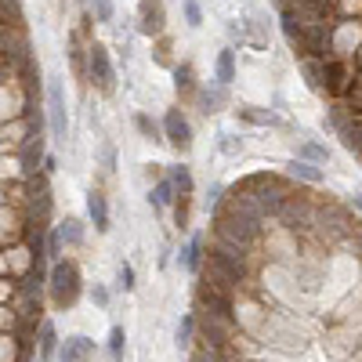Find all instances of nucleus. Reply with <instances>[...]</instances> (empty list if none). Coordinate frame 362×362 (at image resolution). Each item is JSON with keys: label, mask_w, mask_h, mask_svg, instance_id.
Segmentation results:
<instances>
[{"label": "nucleus", "mask_w": 362, "mask_h": 362, "mask_svg": "<svg viewBox=\"0 0 362 362\" xmlns=\"http://www.w3.org/2000/svg\"><path fill=\"white\" fill-rule=\"evenodd\" d=\"M228 283H221V279H214V276H203L199 279V286H196V300H199V308L206 312V315H214V319H221V322H228L232 319V297H228V290H225Z\"/></svg>", "instance_id": "obj_1"}, {"label": "nucleus", "mask_w": 362, "mask_h": 362, "mask_svg": "<svg viewBox=\"0 0 362 362\" xmlns=\"http://www.w3.org/2000/svg\"><path fill=\"white\" fill-rule=\"evenodd\" d=\"M239 192H247V196H250V199L264 210V214H279V210L286 206V199H290V196H286V189L279 185L276 177H268V174L250 177V181H247V185L239 189Z\"/></svg>", "instance_id": "obj_2"}, {"label": "nucleus", "mask_w": 362, "mask_h": 362, "mask_svg": "<svg viewBox=\"0 0 362 362\" xmlns=\"http://www.w3.org/2000/svg\"><path fill=\"white\" fill-rule=\"evenodd\" d=\"M47 286H51V300H54V305L69 308L73 300L80 297V272H76V264L73 261H54Z\"/></svg>", "instance_id": "obj_3"}, {"label": "nucleus", "mask_w": 362, "mask_h": 362, "mask_svg": "<svg viewBox=\"0 0 362 362\" xmlns=\"http://www.w3.org/2000/svg\"><path fill=\"white\" fill-rule=\"evenodd\" d=\"M47 124H51V134L54 141H66L69 134V112H66V90H62V80H47Z\"/></svg>", "instance_id": "obj_4"}, {"label": "nucleus", "mask_w": 362, "mask_h": 362, "mask_svg": "<svg viewBox=\"0 0 362 362\" xmlns=\"http://www.w3.org/2000/svg\"><path fill=\"white\" fill-rule=\"evenodd\" d=\"M210 276L221 279V283H243V261H239L235 250L228 247H218V250H210Z\"/></svg>", "instance_id": "obj_5"}, {"label": "nucleus", "mask_w": 362, "mask_h": 362, "mask_svg": "<svg viewBox=\"0 0 362 362\" xmlns=\"http://www.w3.org/2000/svg\"><path fill=\"white\" fill-rule=\"evenodd\" d=\"M87 73H90V80L98 83V90H112V83H116V73H112V62H109V51H105V44H90L87 47Z\"/></svg>", "instance_id": "obj_6"}, {"label": "nucleus", "mask_w": 362, "mask_h": 362, "mask_svg": "<svg viewBox=\"0 0 362 362\" xmlns=\"http://www.w3.org/2000/svg\"><path fill=\"white\" fill-rule=\"evenodd\" d=\"M163 134L174 148H181V153H189L192 148V127H189V119L181 116V109H170L163 116Z\"/></svg>", "instance_id": "obj_7"}, {"label": "nucleus", "mask_w": 362, "mask_h": 362, "mask_svg": "<svg viewBox=\"0 0 362 362\" xmlns=\"http://www.w3.org/2000/svg\"><path fill=\"white\" fill-rule=\"evenodd\" d=\"M163 22H167L163 0H138V29H141L145 37H160L163 33Z\"/></svg>", "instance_id": "obj_8"}, {"label": "nucleus", "mask_w": 362, "mask_h": 362, "mask_svg": "<svg viewBox=\"0 0 362 362\" xmlns=\"http://www.w3.org/2000/svg\"><path fill=\"white\" fill-rule=\"evenodd\" d=\"M37 163H47L44 160V138H40V127L25 138V145H22V170L25 174H37Z\"/></svg>", "instance_id": "obj_9"}, {"label": "nucleus", "mask_w": 362, "mask_h": 362, "mask_svg": "<svg viewBox=\"0 0 362 362\" xmlns=\"http://www.w3.org/2000/svg\"><path fill=\"white\" fill-rule=\"evenodd\" d=\"M322 73H326V90H329V95H344V90H348V76H351L348 62H326Z\"/></svg>", "instance_id": "obj_10"}, {"label": "nucleus", "mask_w": 362, "mask_h": 362, "mask_svg": "<svg viewBox=\"0 0 362 362\" xmlns=\"http://www.w3.org/2000/svg\"><path fill=\"white\" fill-rule=\"evenodd\" d=\"M87 355H95V341L87 337H69L62 344V351H58V362H83Z\"/></svg>", "instance_id": "obj_11"}, {"label": "nucleus", "mask_w": 362, "mask_h": 362, "mask_svg": "<svg viewBox=\"0 0 362 362\" xmlns=\"http://www.w3.org/2000/svg\"><path fill=\"white\" fill-rule=\"evenodd\" d=\"M87 214H90V221H95L98 232H109V203H105V196L98 189L87 192Z\"/></svg>", "instance_id": "obj_12"}, {"label": "nucleus", "mask_w": 362, "mask_h": 362, "mask_svg": "<svg viewBox=\"0 0 362 362\" xmlns=\"http://www.w3.org/2000/svg\"><path fill=\"white\" fill-rule=\"evenodd\" d=\"M235 80V51L232 47H225L221 54H218V83L221 87H228Z\"/></svg>", "instance_id": "obj_13"}, {"label": "nucleus", "mask_w": 362, "mask_h": 362, "mask_svg": "<svg viewBox=\"0 0 362 362\" xmlns=\"http://www.w3.org/2000/svg\"><path fill=\"white\" fill-rule=\"evenodd\" d=\"M174 83H177L181 95H196V73H192V66H177L174 69Z\"/></svg>", "instance_id": "obj_14"}, {"label": "nucleus", "mask_w": 362, "mask_h": 362, "mask_svg": "<svg viewBox=\"0 0 362 362\" xmlns=\"http://www.w3.org/2000/svg\"><path fill=\"white\" fill-rule=\"evenodd\" d=\"M174 189H177L174 181H170V177H163V181H156V189H153V196H148V199H153L156 206H167V203L174 199Z\"/></svg>", "instance_id": "obj_15"}, {"label": "nucleus", "mask_w": 362, "mask_h": 362, "mask_svg": "<svg viewBox=\"0 0 362 362\" xmlns=\"http://www.w3.org/2000/svg\"><path fill=\"white\" fill-rule=\"evenodd\" d=\"M290 174L293 177H305V181H322V170L312 167V163H305V160H293L290 163Z\"/></svg>", "instance_id": "obj_16"}, {"label": "nucleus", "mask_w": 362, "mask_h": 362, "mask_svg": "<svg viewBox=\"0 0 362 362\" xmlns=\"http://www.w3.org/2000/svg\"><path fill=\"white\" fill-rule=\"evenodd\" d=\"M181 254H185L181 261H185V268H189V272H199V264H203V254H199V239H189V243H185V250H181Z\"/></svg>", "instance_id": "obj_17"}, {"label": "nucleus", "mask_w": 362, "mask_h": 362, "mask_svg": "<svg viewBox=\"0 0 362 362\" xmlns=\"http://www.w3.org/2000/svg\"><path fill=\"white\" fill-rule=\"evenodd\" d=\"M170 181L177 185L181 196H189V192H192V174H189V167H170Z\"/></svg>", "instance_id": "obj_18"}, {"label": "nucleus", "mask_w": 362, "mask_h": 362, "mask_svg": "<svg viewBox=\"0 0 362 362\" xmlns=\"http://www.w3.org/2000/svg\"><path fill=\"white\" fill-rule=\"evenodd\" d=\"M134 127H138L145 138H153V141L160 138V127H156V124H153V119H148L145 112H138V116H134Z\"/></svg>", "instance_id": "obj_19"}, {"label": "nucleus", "mask_w": 362, "mask_h": 362, "mask_svg": "<svg viewBox=\"0 0 362 362\" xmlns=\"http://www.w3.org/2000/svg\"><path fill=\"white\" fill-rule=\"evenodd\" d=\"M199 105H203V112L210 116V112H218V105H221V90H214V95H210V90H199Z\"/></svg>", "instance_id": "obj_20"}, {"label": "nucleus", "mask_w": 362, "mask_h": 362, "mask_svg": "<svg viewBox=\"0 0 362 362\" xmlns=\"http://www.w3.org/2000/svg\"><path fill=\"white\" fill-rule=\"evenodd\" d=\"M192 329H196V319H192V315H185V319L177 322V348H185V344H189Z\"/></svg>", "instance_id": "obj_21"}, {"label": "nucleus", "mask_w": 362, "mask_h": 362, "mask_svg": "<svg viewBox=\"0 0 362 362\" xmlns=\"http://www.w3.org/2000/svg\"><path fill=\"white\" fill-rule=\"evenodd\" d=\"M124 341H127V337H124V326H112V329H109V351H112L116 358L124 355Z\"/></svg>", "instance_id": "obj_22"}, {"label": "nucleus", "mask_w": 362, "mask_h": 362, "mask_svg": "<svg viewBox=\"0 0 362 362\" xmlns=\"http://www.w3.org/2000/svg\"><path fill=\"white\" fill-rule=\"evenodd\" d=\"M90 11L98 22H112V0H90Z\"/></svg>", "instance_id": "obj_23"}, {"label": "nucleus", "mask_w": 362, "mask_h": 362, "mask_svg": "<svg viewBox=\"0 0 362 362\" xmlns=\"http://www.w3.org/2000/svg\"><path fill=\"white\" fill-rule=\"evenodd\" d=\"M116 286H119V290H134V272H131V264H119V268H116Z\"/></svg>", "instance_id": "obj_24"}, {"label": "nucleus", "mask_w": 362, "mask_h": 362, "mask_svg": "<svg viewBox=\"0 0 362 362\" xmlns=\"http://www.w3.org/2000/svg\"><path fill=\"white\" fill-rule=\"evenodd\" d=\"M181 8H185V18H189V25H192V29H196V25H203V8L196 4V0H185Z\"/></svg>", "instance_id": "obj_25"}, {"label": "nucleus", "mask_w": 362, "mask_h": 362, "mask_svg": "<svg viewBox=\"0 0 362 362\" xmlns=\"http://www.w3.org/2000/svg\"><path fill=\"white\" fill-rule=\"evenodd\" d=\"M40 351H44V358L54 351V326L51 322H44V329H40Z\"/></svg>", "instance_id": "obj_26"}, {"label": "nucleus", "mask_w": 362, "mask_h": 362, "mask_svg": "<svg viewBox=\"0 0 362 362\" xmlns=\"http://www.w3.org/2000/svg\"><path fill=\"white\" fill-rule=\"evenodd\" d=\"M62 235L69 239V243H80V239H83V228H80V221H76V218H69V221L62 225Z\"/></svg>", "instance_id": "obj_27"}, {"label": "nucleus", "mask_w": 362, "mask_h": 362, "mask_svg": "<svg viewBox=\"0 0 362 362\" xmlns=\"http://www.w3.org/2000/svg\"><path fill=\"white\" fill-rule=\"evenodd\" d=\"M62 239H66L62 232H51V235H47V257H51V261H58V254H62Z\"/></svg>", "instance_id": "obj_28"}, {"label": "nucleus", "mask_w": 362, "mask_h": 362, "mask_svg": "<svg viewBox=\"0 0 362 362\" xmlns=\"http://www.w3.org/2000/svg\"><path fill=\"white\" fill-rule=\"evenodd\" d=\"M300 156H305V160H312V163H326V148H319V145H305V148H300Z\"/></svg>", "instance_id": "obj_29"}, {"label": "nucleus", "mask_w": 362, "mask_h": 362, "mask_svg": "<svg viewBox=\"0 0 362 362\" xmlns=\"http://www.w3.org/2000/svg\"><path fill=\"white\" fill-rule=\"evenodd\" d=\"M174 221H177V228H189V196H181V203L174 210Z\"/></svg>", "instance_id": "obj_30"}, {"label": "nucleus", "mask_w": 362, "mask_h": 362, "mask_svg": "<svg viewBox=\"0 0 362 362\" xmlns=\"http://www.w3.org/2000/svg\"><path fill=\"white\" fill-rule=\"evenodd\" d=\"M218 145H221V153H225V156H235L239 148H243V145H239L232 134H221V141H218Z\"/></svg>", "instance_id": "obj_31"}, {"label": "nucleus", "mask_w": 362, "mask_h": 362, "mask_svg": "<svg viewBox=\"0 0 362 362\" xmlns=\"http://www.w3.org/2000/svg\"><path fill=\"white\" fill-rule=\"evenodd\" d=\"M247 119H254V124H272V112H243Z\"/></svg>", "instance_id": "obj_32"}, {"label": "nucleus", "mask_w": 362, "mask_h": 362, "mask_svg": "<svg viewBox=\"0 0 362 362\" xmlns=\"http://www.w3.org/2000/svg\"><path fill=\"white\" fill-rule=\"evenodd\" d=\"M221 199V185H214V189H210V196H206V206H214Z\"/></svg>", "instance_id": "obj_33"}, {"label": "nucleus", "mask_w": 362, "mask_h": 362, "mask_svg": "<svg viewBox=\"0 0 362 362\" xmlns=\"http://www.w3.org/2000/svg\"><path fill=\"white\" fill-rule=\"evenodd\" d=\"M95 300H98V305H102V308H105V305H109V293H105V290H102V286H95Z\"/></svg>", "instance_id": "obj_34"}, {"label": "nucleus", "mask_w": 362, "mask_h": 362, "mask_svg": "<svg viewBox=\"0 0 362 362\" xmlns=\"http://www.w3.org/2000/svg\"><path fill=\"white\" fill-rule=\"evenodd\" d=\"M102 160H105V170H112V163H116V153H112V148H105V153H102Z\"/></svg>", "instance_id": "obj_35"}, {"label": "nucleus", "mask_w": 362, "mask_h": 362, "mask_svg": "<svg viewBox=\"0 0 362 362\" xmlns=\"http://www.w3.org/2000/svg\"><path fill=\"white\" fill-rule=\"evenodd\" d=\"M355 206H358V210H362V192H358V196H355Z\"/></svg>", "instance_id": "obj_36"}]
</instances>
